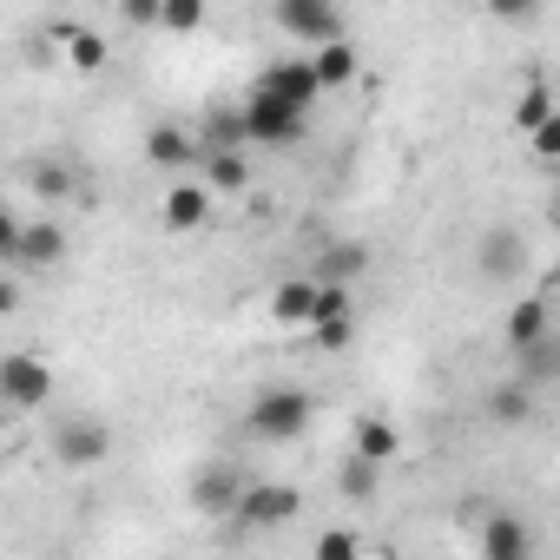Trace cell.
<instances>
[{"mask_svg":"<svg viewBox=\"0 0 560 560\" xmlns=\"http://www.w3.org/2000/svg\"><path fill=\"white\" fill-rule=\"evenodd\" d=\"M67 257V231L54 218H0V264L8 270H54Z\"/></svg>","mask_w":560,"mask_h":560,"instance_id":"1","label":"cell"},{"mask_svg":"<svg viewBox=\"0 0 560 560\" xmlns=\"http://www.w3.org/2000/svg\"><path fill=\"white\" fill-rule=\"evenodd\" d=\"M311 422H317L311 389H264V396L244 409V429H250L257 442H298Z\"/></svg>","mask_w":560,"mask_h":560,"instance_id":"2","label":"cell"},{"mask_svg":"<svg viewBox=\"0 0 560 560\" xmlns=\"http://www.w3.org/2000/svg\"><path fill=\"white\" fill-rule=\"evenodd\" d=\"M270 21L284 27L291 40H304L311 54H324V47H337V40H343V14L330 8V0H277Z\"/></svg>","mask_w":560,"mask_h":560,"instance_id":"3","label":"cell"},{"mask_svg":"<svg viewBox=\"0 0 560 560\" xmlns=\"http://www.w3.org/2000/svg\"><path fill=\"white\" fill-rule=\"evenodd\" d=\"M113 455V429L100 416H67L54 422V462L60 468H100Z\"/></svg>","mask_w":560,"mask_h":560,"instance_id":"4","label":"cell"},{"mask_svg":"<svg viewBox=\"0 0 560 560\" xmlns=\"http://www.w3.org/2000/svg\"><path fill=\"white\" fill-rule=\"evenodd\" d=\"M298 508H304V494H298V488H284V481H250L231 521H237L244 534H257V527H291V521H298Z\"/></svg>","mask_w":560,"mask_h":560,"instance_id":"5","label":"cell"},{"mask_svg":"<svg viewBox=\"0 0 560 560\" xmlns=\"http://www.w3.org/2000/svg\"><path fill=\"white\" fill-rule=\"evenodd\" d=\"M0 396H8V409H47L54 402V370L40 363V357H27V350H14V357H0Z\"/></svg>","mask_w":560,"mask_h":560,"instance_id":"6","label":"cell"},{"mask_svg":"<svg viewBox=\"0 0 560 560\" xmlns=\"http://www.w3.org/2000/svg\"><path fill=\"white\" fill-rule=\"evenodd\" d=\"M244 132L257 139V145H291L298 132H304V113H291L284 100H270V93H244Z\"/></svg>","mask_w":560,"mask_h":560,"instance_id":"7","label":"cell"},{"mask_svg":"<svg viewBox=\"0 0 560 560\" xmlns=\"http://www.w3.org/2000/svg\"><path fill=\"white\" fill-rule=\"evenodd\" d=\"M257 93L284 100L291 113H311L324 86H317V67H311V60H277V67H264V73H257Z\"/></svg>","mask_w":560,"mask_h":560,"instance_id":"8","label":"cell"},{"mask_svg":"<svg viewBox=\"0 0 560 560\" xmlns=\"http://www.w3.org/2000/svg\"><path fill=\"white\" fill-rule=\"evenodd\" d=\"M244 488H250V481H244L237 468H224V462H218V468H198V475H191V508L211 514V521H231L237 501H244Z\"/></svg>","mask_w":560,"mask_h":560,"instance_id":"9","label":"cell"},{"mask_svg":"<svg viewBox=\"0 0 560 560\" xmlns=\"http://www.w3.org/2000/svg\"><path fill=\"white\" fill-rule=\"evenodd\" d=\"M475 270H481V277H494V284L521 277V270H527V237H521V231H508V224H501V231H488V237L475 244Z\"/></svg>","mask_w":560,"mask_h":560,"instance_id":"10","label":"cell"},{"mask_svg":"<svg viewBox=\"0 0 560 560\" xmlns=\"http://www.w3.org/2000/svg\"><path fill=\"white\" fill-rule=\"evenodd\" d=\"M270 324L277 330H311L317 324V277H291L270 291Z\"/></svg>","mask_w":560,"mask_h":560,"instance_id":"11","label":"cell"},{"mask_svg":"<svg viewBox=\"0 0 560 560\" xmlns=\"http://www.w3.org/2000/svg\"><path fill=\"white\" fill-rule=\"evenodd\" d=\"M205 218H211V185H191V178H185V185H172V191L159 198V224H165V231H198Z\"/></svg>","mask_w":560,"mask_h":560,"instance_id":"12","label":"cell"},{"mask_svg":"<svg viewBox=\"0 0 560 560\" xmlns=\"http://www.w3.org/2000/svg\"><path fill=\"white\" fill-rule=\"evenodd\" d=\"M481 560H534L527 521H514V514H488V527H481Z\"/></svg>","mask_w":560,"mask_h":560,"instance_id":"13","label":"cell"},{"mask_svg":"<svg viewBox=\"0 0 560 560\" xmlns=\"http://www.w3.org/2000/svg\"><path fill=\"white\" fill-rule=\"evenodd\" d=\"M145 159H152L159 172H185V165H205V152L191 145V132H178V126H152V132H145Z\"/></svg>","mask_w":560,"mask_h":560,"instance_id":"14","label":"cell"},{"mask_svg":"<svg viewBox=\"0 0 560 560\" xmlns=\"http://www.w3.org/2000/svg\"><path fill=\"white\" fill-rule=\"evenodd\" d=\"M363 270H370V244L350 237V244H324L311 277H317V284H350V277H363Z\"/></svg>","mask_w":560,"mask_h":560,"instance_id":"15","label":"cell"},{"mask_svg":"<svg viewBox=\"0 0 560 560\" xmlns=\"http://www.w3.org/2000/svg\"><path fill=\"white\" fill-rule=\"evenodd\" d=\"M553 330H547V304L540 298H521L514 311H508V343H514V357L521 350H534V343H547Z\"/></svg>","mask_w":560,"mask_h":560,"instance_id":"16","label":"cell"},{"mask_svg":"<svg viewBox=\"0 0 560 560\" xmlns=\"http://www.w3.org/2000/svg\"><path fill=\"white\" fill-rule=\"evenodd\" d=\"M357 455H363V462H376V468H389V462L402 455V435H396V422H383V416H363V422H357Z\"/></svg>","mask_w":560,"mask_h":560,"instance_id":"17","label":"cell"},{"mask_svg":"<svg viewBox=\"0 0 560 560\" xmlns=\"http://www.w3.org/2000/svg\"><path fill=\"white\" fill-rule=\"evenodd\" d=\"M488 416H494L501 429H521V422H534V389H527L521 376H508V383L488 396Z\"/></svg>","mask_w":560,"mask_h":560,"instance_id":"18","label":"cell"},{"mask_svg":"<svg viewBox=\"0 0 560 560\" xmlns=\"http://www.w3.org/2000/svg\"><path fill=\"white\" fill-rule=\"evenodd\" d=\"M311 67H317V86H324V93H337V86H350V80H357V47H350V40H337V47L311 54Z\"/></svg>","mask_w":560,"mask_h":560,"instance_id":"19","label":"cell"},{"mask_svg":"<svg viewBox=\"0 0 560 560\" xmlns=\"http://www.w3.org/2000/svg\"><path fill=\"white\" fill-rule=\"evenodd\" d=\"M54 40H67V60H73L80 73H100V67H106V40H100L93 27H54Z\"/></svg>","mask_w":560,"mask_h":560,"instance_id":"20","label":"cell"},{"mask_svg":"<svg viewBox=\"0 0 560 560\" xmlns=\"http://www.w3.org/2000/svg\"><path fill=\"white\" fill-rule=\"evenodd\" d=\"M527 389H540V383H553L560 376V337H547V343H534V350H521V370H514Z\"/></svg>","mask_w":560,"mask_h":560,"instance_id":"21","label":"cell"},{"mask_svg":"<svg viewBox=\"0 0 560 560\" xmlns=\"http://www.w3.org/2000/svg\"><path fill=\"white\" fill-rule=\"evenodd\" d=\"M553 113H560V100H553V93H547V86H527V93H521V100H514V126H521V132H527V139H534V132H540V126H547V119H553Z\"/></svg>","mask_w":560,"mask_h":560,"instance_id":"22","label":"cell"},{"mask_svg":"<svg viewBox=\"0 0 560 560\" xmlns=\"http://www.w3.org/2000/svg\"><path fill=\"white\" fill-rule=\"evenodd\" d=\"M205 185L211 191H244L250 185V165L237 152H205Z\"/></svg>","mask_w":560,"mask_h":560,"instance_id":"23","label":"cell"},{"mask_svg":"<svg viewBox=\"0 0 560 560\" xmlns=\"http://www.w3.org/2000/svg\"><path fill=\"white\" fill-rule=\"evenodd\" d=\"M337 488H343L350 501H376V488H383V468H376V462H363V455H350V462L337 468Z\"/></svg>","mask_w":560,"mask_h":560,"instance_id":"24","label":"cell"},{"mask_svg":"<svg viewBox=\"0 0 560 560\" xmlns=\"http://www.w3.org/2000/svg\"><path fill=\"white\" fill-rule=\"evenodd\" d=\"M324 324H357L350 284H317V324H311V330H324Z\"/></svg>","mask_w":560,"mask_h":560,"instance_id":"25","label":"cell"},{"mask_svg":"<svg viewBox=\"0 0 560 560\" xmlns=\"http://www.w3.org/2000/svg\"><path fill=\"white\" fill-rule=\"evenodd\" d=\"M311 560H363V534L357 527H324L317 547H311Z\"/></svg>","mask_w":560,"mask_h":560,"instance_id":"26","label":"cell"},{"mask_svg":"<svg viewBox=\"0 0 560 560\" xmlns=\"http://www.w3.org/2000/svg\"><path fill=\"white\" fill-rule=\"evenodd\" d=\"M159 27H165V34H198V27H205V0H165V8H159Z\"/></svg>","mask_w":560,"mask_h":560,"instance_id":"27","label":"cell"},{"mask_svg":"<svg viewBox=\"0 0 560 560\" xmlns=\"http://www.w3.org/2000/svg\"><path fill=\"white\" fill-rule=\"evenodd\" d=\"M27 185H34V191H40L47 205H60V198H73V172H67L60 159H54V165H34V172H27Z\"/></svg>","mask_w":560,"mask_h":560,"instance_id":"28","label":"cell"},{"mask_svg":"<svg viewBox=\"0 0 560 560\" xmlns=\"http://www.w3.org/2000/svg\"><path fill=\"white\" fill-rule=\"evenodd\" d=\"M527 152H534L540 165H560V113H553V119H547V126L527 139Z\"/></svg>","mask_w":560,"mask_h":560,"instance_id":"29","label":"cell"},{"mask_svg":"<svg viewBox=\"0 0 560 560\" xmlns=\"http://www.w3.org/2000/svg\"><path fill=\"white\" fill-rule=\"evenodd\" d=\"M159 8H165V0H126L119 14H126L132 27H159Z\"/></svg>","mask_w":560,"mask_h":560,"instance_id":"30","label":"cell"},{"mask_svg":"<svg viewBox=\"0 0 560 560\" xmlns=\"http://www.w3.org/2000/svg\"><path fill=\"white\" fill-rule=\"evenodd\" d=\"M311 337H317V350H350L357 324H324V330H311Z\"/></svg>","mask_w":560,"mask_h":560,"instance_id":"31","label":"cell"},{"mask_svg":"<svg viewBox=\"0 0 560 560\" xmlns=\"http://www.w3.org/2000/svg\"><path fill=\"white\" fill-rule=\"evenodd\" d=\"M0 311H21V270H8V284H0Z\"/></svg>","mask_w":560,"mask_h":560,"instance_id":"32","label":"cell"},{"mask_svg":"<svg viewBox=\"0 0 560 560\" xmlns=\"http://www.w3.org/2000/svg\"><path fill=\"white\" fill-rule=\"evenodd\" d=\"M494 21H534V8H521V0H501V8H494Z\"/></svg>","mask_w":560,"mask_h":560,"instance_id":"33","label":"cell"},{"mask_svg":"<svg viewBox=\"0 0 560 560\" xmlns=\"http://www.w3.org/2000/svg\"><path fill=\"white\" fill-rule=\"evenodd\" d=\"M547 218H553V231H560V191H553V211H547Z\"/></svg>","mask_w":560,"mask_h":560,"instance_id":"34","label":"cell"},{"mask_svg":"<svg viewBox=\"0 0 560 560\" xmlns=\"http://www.w3.org/2000/svg\"><path fill=\"white\" fill-rule=\"evenodd\" d=\"M553 284H560V257H553Z\"/></svg>","mask_w":560,"mask_h":560,"instance_id":"35","label":"cell"}]
</instances>
